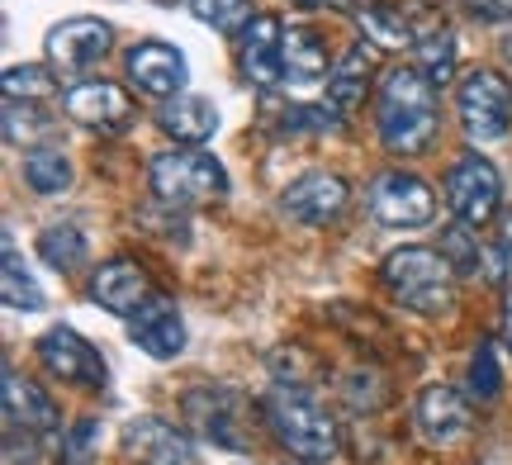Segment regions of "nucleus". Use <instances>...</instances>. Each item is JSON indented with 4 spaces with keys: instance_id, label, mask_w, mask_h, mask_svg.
I'll return each instance as SVG.
<instances>
[{
    "instance_id": "32",
    "label": "nucleus",
    "mask_w": 512,
    "mask_h": 465,
    "mask_svg": "<svg viewBox=\"0 0 512 465\" xmlns=\"http://www.w3.org/2000/svg\"><path fill=\"white\" fill-rule=\"evenodd\" d=\"M342 399H347L356 413H375L389 399V390H384V375L370 371V366H351L347 375H342Z\"/></svg>"
},
{
    "instance_id": "3",
    "label": "nucleus",
    "mask_w": 512,
    "mask_h": 465,
    "mask_svg": "<svg viewBox=\"0 0 512 465\" xmlns=\"http://www.w3.org/2000/svg\"><path fill=\"white\" fill-rule=\"evenodd\" d=\"M256 409H261L266 432H271L290 456H299V461H332L337 447H342L332 413L323 409L304 385L280 380V385H271V390L261 394V404H256Z\"/></svg>"
},
{
    "instance_id": "28",
    "label": "nucleus",
    "mask_w": 512,
    "mask_h": 465,
    "mask_svg": "<svg viewBox=\"0 0 512 465\" xmlns=\"http://www.w3.org/2000/svg\"><path fill=\"white\" fill-rule=\"evenodd\" d=\"M441 252L451 257V266H456L460 276H475V266H489V276H503V266H498L484 247H479V228H465V224H456V228H446V238H441Z\"/></svg>"
},
{
    "instance_id": "35",
    "label": "nucleus",
    "mask_w": 512,
    "mask_h": 465,
    "mask_svg": "<svg viewBox=\"0 0 512 465\" xmlns=\"http://www.w3.org/2000/svg\"><path fill=\"white\" fill-rule=\"evenodd\" d=\"M456 5L479 24H508L512 19V0H456Z\"/></svg>"
},
{
    "instance_id": "12",
    "label": "nucleus",
    "mask_w": 512,
    "mask_h": 465,
    "mask_svg": "<svg viewBox=\"0 0 512 465\" xmlns=\"http://www.w3.org/2000/svg\"><path fill=\"white\" fill-rule=\"evenodd\" d=\"M62 110H67V119L86 124V129H100V133H124L138 119L133 95L124 86H114V81H100V76H86V81L67 86L62 91Z\"/></svg>"
},
{
    "instance_id": "11",
    "label": "nucleus",
    "mask_w": 512,
    "mask_h": 465,
    "mask_svg": "<svg viewBox=\"0 0 512 465\" xmlns=\"http://www.w3.org/2000/svg\"><path fill=\"white\" fill-rule=\"evenodd\" d=\"M351 205V186L337 176V171H304L299 181L285 186L280 195V209H285V219L304 228H328L337 224Z\"/></svg>"
},
{
    "instance_id": "36",
    "label": "nucleus",
    "mask_w": 512,
    "mask_h": 465,
    "mask_svg": "<svg viewBox=\"0 0 512 465\" xmlns=\"http://www.w3.org/2000/svg\"><path fill=\"white\" fill-rule=\"evenodd\" d=\"M503 347L512 352V290H508V299H503Z\"/></svg>"
},
{
    "instance_id": "31",
    "label": "nucleus",
    "mask_w": 512,
    "mask_h": 465,
    "mask_svg": "<svg viewBox=\"0 0 512 465\" xmlns=\"http://www.w3.org/2000/svg\"><path fill=\"white\" fill-rule=\"evenodd\" d=\"M185 5H190V15L204 19V24H214L219 34H242L256 19L247 0H185Z\"/></svg>"
},
{
    "instance_id": "14",
    "label": "nucleus",
    "mask_w": 512,
    "mask_h": 465,
    "mask_svg": "<svg viewBox=\"0 0 512 465\" xmlns=\"http://www.w3.org/2000/svg\"><path fill=\"white\" fill-rule=\"evenodd\" d=\"M285 24L275 15H256L247 29L238 34V62L242 76L252 81L256 91H275L285 81Z\"/></svg>"
},
{
    "instance_id": "7",
    "label": "nucleus",
    "mask_w": 512,
    "mask_h": 465,
    "mask_svg": "<svg viewBox=\"0 0 512 465\" xmlns=\"http://www.w3.org/2000/svg\"><path fill=\"white\" fill-rule=\"evenodd\" d=\"M366 205L384 228H422L437 219V190L427 186L418 171L389 167L370 181Z\"/></svg>"
},
{
    "instance_id": "23",
    "label": "nucleus",
    "mask_w": 512,
    "mask_h": 465,
    "mask_svg": "<svg viewBox=\"0 0 512 465\" xmlns=\"http://www.w3.org/2000/svg\"><path fill=\"white\" fill-rule=\"evenodd\" d=\"M19 171H24V186L34 195H43V200H53V195H62L72 186V157L62 148H29Z\"/></svg>"
},
{
    "instance_id": "33",
    "label": "nucleus",
    "mask_w": 512,
    "mask_h": 465,
    "mask_svg": "<svg viewBox=\"0 0 512 465\" xmlns=\"http://www.w3.org/2000/svg\"><path fill=\"white\" fill-rule=\"evenodd\" d=\"M48 129H53V119H43L34 100H5V138L10 143H34Z\"/></svg>"
},
{
    "instance_id": "18",
    "label": "nucleus",
    "mask_w": 512,
    "mask_h": 465,
    "mask_svg": "<svg viewBox=\"0 0 512 465\" xmlns=\"http://www.w3.org/2000/svg\"><path fill=\"white\" fill-rule=\"evenodd\" d=\"M124 72L143 95H152V100H171V95H181V86H185V57L176 53L171 43L147 38V43H138V48H128Z\"/></svg>"
},
{
    "instance_id": "26",
    "label": "nucleus",
    "mask_w": 512,
    "mask_h": 465,
    "mask_svg": "<svg viewBox=\"0 0 512 465\" xmlns=\"http://www.w3.org/2000/svg\"><path fill=\"white\" fill-rule=\"evenodd\" d=\"M356 19H361L366 43H375V48H408V43H413L408 19H403L399 10H389L384 0H366V5L356 10Z\"/></svg>"
},
{
    "instance_id": "8",
    "label": "nucleus",
    "mask_w": 512,
    "mask_h": 465,
    "mask_svg": "<svg viewBox=\"0 0 512 465\" xmlns=\"http://www.w3.org/2000/svg\"><path fill=\"white\" fill-rule=\"evenodd\" d=\"M181 413H185V428L214 442V447H228V451H242L247 447V423H242V394L228 390V385H200L181 399Z\"/></svg>"
},
{
    "instance_id": "2",
    "label": "nucleus",
    "mask_w": 512,
    "mask_h": 465,
    "mask_svg": "<svg viewBox=\"0 0 512 465\" xmlns=\"http://www.w3.org/2000/svg\"><path fill=\"white\" fill-rule=\"evenodd\" d=\"M380 276L384 290L394 295V304H403V309H413L422 318H446L460 299V271L441 247H422V242L394 247L384 257Z\"/></svg>"
},
{
    "instance_id": "5",
    "label": "nucleus",
    "mask_w": 512,
    "mask_h": 465,
    "mask_svg": "<svg viewBox=\"0 0 512 465\" xmlns=\"http://www.w3.org/2000/svg\"><path fill=\"white\" fill-rule=\"evenodd\" d=\"M456 114L470 143H498L512 129V86L494 67H475L460 76L456 86Z\"/></svg>"
},
{
    "instance_id": "25",
    "label": "nucleus",
    "mask_w": 512,
    "mask_h": 465,
    "mask_svg": "<svg viewBox=\"0 0 512 465\" xmlns=\"http://www.w3.org/2000/svg\"><path fill=\"white\" fill-rule=\"evenodd\" d=\"M38 257L48 261L53 271H62V276H72V271H81L86 266V257H91V247H86V233L72 224H53L38 233Z\"/></svg>"
},
{
    "instance_id": "37",
    "label": "nucleus",
    "mask_w": 512,
    "mask_h": 465,
    "mask_svg": "<svg viewBox=\"0 0 512 465\" xmlns=\"http://www.w3.org/2000/svg\"><path fill=\"white\" fill-rule=\"evenodd\" d=\"M304 5H313V10H351L356 0H304Z\"/></svg>"
},
{
    "instance_id": "10",
    "label": "nucleus",
    "mask_w": 512,
    "mask_h": 465,
    "mask_svg": "<svg viewBox=\"0 0 512 465\" xmlns=\"http://www.w3.org/2000/svg\"><path fill=\"white\" fill-rule=\"evenodd\" d=\"M34 347H38L43 371L53 375V380H62V385H76V390H100L105 385V356L95 352L76 328H67V323L48 328Z\"/></svg>"
},
{
    "instance_id": "30",
    "label": "nucleus",
    "mask_w": 512,
    "mask_h": 465,
    "mask_svg": "<svg viewBox=\"0 0 512 465\" xmlns=\"http://www.w3.org/2000/svg\"><path fill=\"white\" fill-rule=\"evenodd\" d=\"M53 91H57L53 62H29V67H10L5 72V100H43Z\"/></svg>"
},
{
    "instance_id": "9",
    "label": "nucleus",
    "mask_w": 512,
    "mask_h": 465,
    "mask_svg": "<svg viewBox=\"0 0 512 465\" xmlns=\"http://www.w3.org/2000/svg\"><path fill=\"white\" fill-rule=\"evenodd\" d=\"M413 423H418V437L432 451L460 447V442L475 432V409H470V394H460L456 385H422L418 404H413Z\"/></svg>"
},
{
    "instance_id": "6",
    "label": "nucleus",
    "mask_w": 512,
    "mask_h": 465,
    "mask_svg": "<svg viewBox=\"0 0 512 465\" xmlns=\"http://www.w3.org/2000/svg\"><path fill=\"white\" fill-rule=\"evenodd\" d=\"M446 209L456 214V224L465 228H489L503 209V176L489 157L479 152H460L451 171H446Z\"/></svg>"
},
{
    "instance_id": "22",
    "label": "nucleus",
    "mask_w": 512,
    "mask_h": 465,
    "mask_svg": "<svg viewBox=\"0 0 512 465\" xmlns=\"http://www.w3.org/2000/svg\"><path fill=\"white\" fill-rule=\"evenodd\" d=\"M285 76L290 81H323V76L332 72L328 67V43L313 34V29H304V24H290L285 29Z\"/></svg>"
},
{
    "instance_id": "34",
    "label": "nucleus",
    "mask_w": 512,
    "mask_h": 465,
    "mask_svg": "<svg viewBox=\"0 0 512 465\" xmlns=\"http://www.w3.org/2000/svg\"><path fill=\"white\" fill-rule=\"evenodd\" d=\"M95 447H100V423L95 418H76L72 428L62 432V461L67 465H91Z\"/></svg>"
},
{
    "instance_id": "15",
    "label": "nucleus",
    "mask_w": 512,
    "mask_h": 465,
    "mask_svg": "<svg viewBox=\"0 0 512 465\" xmlns=\"http://www.w3.org/2000/svg\"><path fill=\"white\" fill-rule=\"evenodd\" d=\"M91 299L100 304V309H110V314L128 318V314H138L147 299L157 295L152 290V280H147L143 271V261H133V257H110V261H100L91 271Z\"/></svg>"
},
{
    "instance_id": "16",
    "label": "nucleus",
    "mask_w": 512,
    "mask_h": 465,
    "mask_svg": "<svg viewBox=\"0 0 512 465\" xmlns=\"http://www.w3.org/2000/svg\"><path fill=\"white\" fill-rule=\"evenodd\" d=\"M5 428L34 432L43 442L62 432V409L53 404V394L34 380H24L10 361H5Z\"/></svg>"
},
{
    "instance_id": "20",
    "label": "nucleus",
    "mask_w": 512,
    "mask_h": 465,
    "mask_svg": "<svg viewBox=\"0 0 512 465\" xmlns=\"http://www.w3.org/2000/svg\"><path fill=\"white\" fill-rule=\"evenodd\" d=\"M124 451L133 465H185L195 461L190 437L181 428H171L162 418H133L124 428Z\"/></svg>"
},
{
    "instance_id": "1",
    "label": "nucleus",
    "mask_w": 512,
    "mask_h": 465,
    "mask_svg": "<svg viewBox=\"0 0 512 465\" xmlns=\"http://www.w3.org/2000/svg\"><path fill=\"white\" fill-rule=\"evenodd\" d=\"M375 129H380L384 152L394 157H418L437 138V86L408 62L380 76L375 95Z\"/></svg>"
},
{
    "instance_id": "13",
    "label": "nucleus",
    "mask_w": 512,
    "mask_h": 465,
    "mask_svg": "<svg viewBox=\"0 0 512 465\" xmlns=\"http://www.w3.org/2000/svg\"><path fill=\"white\" fill-rule=\"evenodd\" d=\"M110 48H114V24H105V19H95V15L62 19L43 38V53H48V62H53L57 72H91Z\"/></svg>"
},
{
    "instance_id": "29",
    "label": "nucleus",
    "mask_w": 512,
    "mask_h": 465,
    "mask_svg": "<svg viewBox=\"0 0 512 465\" xmlns=\"http://www.w3.org/2000/svg\"><path fill=\"white\" fill-rule=\"evenodd\" d=\"M413 67H418V72L441 91V86L456 76V38L451 34H427L418 43V53H413Z\"/></svg>"
},
{
    "instance_id": "24",
    "label": "nucleus",
    "mask_w": 512,
    "mask_h": 465,
    "mask_svg": "<svg viewBox=\"0 0 512 465\" xmlns=\"http://www.w3.org/2000/svg\"><path fill=\"white\" fill-rule=\"evenodd\" d=\"M0 299H5V309H15V314H38L43 309V285L34 280V271L24 266L19 257V247L5 238V271H0Z\"/></svg>"
},
{
    "instance_id": "4",
    "label": "nucleus",
    "mask_w": 512,
    "mask_h": 465,
    "mask_svg": "<svg viewBox=\"0 0 512 465\" xmlns=\"http://www.w3.org/2000/svg\"><path fill=\"white\" fill-rule=\"evenodd\" d=\"M147 186L157 195V205L185 214V209L223 200L228 195V171H223L219 157H209L204 148H171L152 157Z\"/></svg>"
},
{
    "instance_id": "21",
    "label": "nucleus",
    "mask_w": 512,
    "mask_h": 465,
    "mask_svg": "<svg viewBox=\"0 0 512 465\" xmlns=\"http://www.w3.org/2000/svg\"><path fill=\"white\" fill-rule=\"evenodd\" d=\"M157 129L166 138H176V148H204L219 133V110H214V100L181 91V95H171V100H162Z\"/></svg>"
},
{
    "instance_id": "39",
    "label": "nucleus",
    "mask_w": 512,
    "mask_h": 465,
    "mask_svg": "<svg viewBox=\"0 0 512 465\" xmlns=\"http://www.w3.org/2000/svg\"><path fill=\"white\" fill-rule=\"evenodd\" d=\"M498 48H503V57H508V62H512V29H508V34H503V43H498Z\"/></svg>"
},
{
    "instance_id": "38",
    "label": "nucleus",
    "mask_w": 512,
    "mask_h": 465,
    "mask_svg": "<svg viewBox=\"0 0 512 465\" xmlns=\"http://www.w3.org/2000/svg\"><path fill=\"white\" fill-rule=\"evenodd\" d=\"M503 247H512V214L503 219Z\"/></svg>"
},
{
    "instance_id": "17",
    "label": "nucleus",
    "mask_w": 512,
    "mask_h": 465,
    "mask_svg": "<svg viewBox=\"0 0 512 465\" xmlns=\"http://www.w3.org/2000/svg\"><path fill=\"white\" fill-rule=\"evenodd\" d=\"M128 337H133V347H143L152 361H171V356H181L185 352V323H181L176 299L157 290L138 314H128Z\"/></svg>"
},
{
    "instance_id": "19",
    "label": "nucleus",
    "mask_w": 512,
    "mask_h": 465,
    "mask_svg": "<svg viewBox=\"0 0 512 465\" xmlns=\"http://www.w3.org/2000/svg\"><path fill=\"white\" fill-rule=\"evenodd\" d=\"M375 72H380V57H375V43H351L347 53L332 62L328 72V105L337 114H351L356 105H366L370 86H375Z\"/></svg>"
},
{
    "instance_id": "27",
    "label": "nucleus",
    "mask_w": 512,
    "mask_h": 465,
    "mask_svg": "<svg viewBox=\"0 0 512 465\" xmlns=\"http://www.w3.org/2000/svg\"><path fill=\"white\" fill-rule=\"evenodd\" d=\"M465 394L470 404H494L503 394V366H498V347L494 342H479L470 366H465Z\"/></svg>"
}]
</instances>
